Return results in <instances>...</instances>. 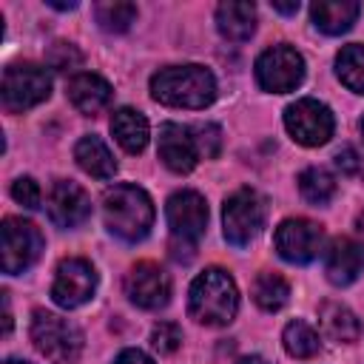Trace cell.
<instances>
[{
	"label": "cell",
	"instance_id": "1",
	"mask_svg": "<svg viewBox=\"0 0 364 364\" xmlns=\"http://www.w3.org/2000/svg\"><path fill=\"white\" fill-rule=\"evenodd\" d=\"M239 310V290L228 270L208 267L199 273L188 290V313L199 324L208 327H225L233 321Z\"/></svg>",
	"mask_w": 364,
	"mask_h": 364
},
{
	"label": "cell",
	"instance_id": "2",
	"mask_svg": "<svg viewBox=\"0 0 364 364\" xmlns=\"http://www.w3.org/2000/svg\"><path fill=\"white\" fill-rule=\"evenodd\" d=\"M151 97L171 108H205L216 97V80L205 65H168L151 77Z\"/></svg>",
	"mask_w": 364,
	"mask_h": 364
},
{
	"label": "cell",
	"instance_id": "3",
	"mask_svg": "<svg viewBox=\"0 0 364 364\" xmlns=\"http://www.w3.org/2000/svg\"><path fill=\"white\" fill-rule=\"evenodd\" d=\"M102 216L114 236L139 242L154 225V202L139 185H114L102 196Z\"/></svg>",
	"mask_w": 364,
	"mask_h": 364
},
{
	"label": "cell",
	"instance_id": "4",
	"mask_svg": "<svg viewBox=\"0 0 364 364\" xmlns=\"http://www.w3.org/2000/svg\"><path fill=\"white\" fill-rule=\"evenodd\" d=\"M31 341L51 364H77L82 353V333L63 316L48 310H34L31 316Z\"/></svg>",
	"mask_w": 364,
	"mask_h": 364
},
{
	"label": "cell",
	"instance_id": "5",
	"mask_svg": "<svg viewBox=\"0 0 364 364\" xmlns=\"http://www.w3.org/2000/svg\"><path fill=\"white\" fill-rule=\"evenodd\" d=\"M51 94V77L43 65L37 63H14L3 71V85H0V97H3V108L9 114H20L28 111L34 105H40L43 100H48Z\"/></svg>",
	"mask_w": 364,
	"mask_h": 364
},
{
	"label": "cell",
	"instance_id": "6",
	"mask_svg": "<svg viewBox=\"0 0 364 364\" xmlns=\"http://www.w3.org/2000/svg\"><path fill=\"white\" fill-rule=\"evenodd\" d=\"M264 216H267V205L264 199L253 191V188H239L225 199L222 208V228H225V239L236 247L250 245L262 228H264Z\"/></svg>",
	"mask_w": 364,
	"mask_h": 364
},
{
	"label": "cell",
	"instance_id": "7",
	"mask_svg": "<svg viewBox=\"0 0 364 364\" xmlns=\"http://www.w3.org/2000/svg\"><path fill=\"white\" fill-rule=\"evenodd\" d=\"M43 253V233L37 230L34 222L6 216L0 228V264L3 273L17 276L28 270Z\"/></svg>",
	"mask_w": 364,
	"mask_h": 364
},
{
	"label": "cell",
	"instance_id": "8",
	"mask_svg": "<svg viewBox=\"0 0 364 364\" xmlns=\"http://www.w3.org/2000/svg\"><path fill=\"white\" fill-rule=\"evenodd\" d=\"M256 80H259V85L264 91H273V94L293 91L304 80V60L287 43L270 46L256 60Z\"/></svg>",
	"mask_w": 364,
	"mask_h": 364
},
{
	"label": "cell",
	"instance_id": "9",
	"mask_svg": "<svg viewBox=\"0 0 364 364\" xmlns=\"http://www.w3.org/2000/svg\"><path fill=\"white\" fill-rule=\"evenodd\" d=\"M284 128L299 145L316 148V145H324L333 136L336 119H333V111L324 102H318L313 97H304V100H296L293 105L284 108Z\"/></svg>",
	"mask_w": 364,
	"mask_h": 364
},
{
	"label": "cell",
	"instance_id": "10",
	"mask_svg": "<svg viewBox=\"0 0 364 364\" xmlns=\"http://www.w3.org/2000/svg\"><path fill=\"white\" fill-rule=\"evenodd\" d=\"M273 245L279 250V256L284 262H293V264H307L313 262L321 247H324V230L321 225L310 222V219H284L279 228H276V236H273Z\"/></svg>",
	"mask_w": 364,
	"mask_h": 364
},
{
	"label": "cell",
	"instance_id": "11",
	"mask_svg": "<svg viewBox=\"0 0 364 364\" xmlns=\"http://www.w3.org/2000/svg\"><path fill=\"white\" fill-rule=\"evenodd\" d=\"M97 290V270L88 259H80V256H71V259H63L57 264V276H54V284H51V299L54 304L65 307V310H74L80 304H85Z\"/></svg>",
	"mask_w": 364,
	"mask_h": 364
},
{
	"label": "cell",
	"instance_id": "12",
	"mask_svg": "<svg viewBox=\"0 0 364 364\" xmlns=\"http://www.w3.org/2000/svg\"><path fill=\"white\" fill-rule=\"evenodd\" d=\"M165 216H168L173 242H182L191 247L208 228V202L196 191H176L165 205Z\"/></svg>",
	"mask_w": 364,
	"mask_h": 364
},
{
	"label": "cell",
	"instance_id": "13",
	"mask_svg": "<svg viewBox=\"0 0 364 364\" xmlns=\"http://www.w3.org/2000/svg\"><path fill=\"white\" fill-rule=\"evenodd\" d=\"M125 296L142 310H159L171 299V279L154 262H136L125 276Z\"/></svg>",
	"mask_w": 364,
	"mask_h": 364
},
{
	"label": "cell",
	"instance_id": "14",
	"mask_svg": "<svg viewBox=\"0 0 364 364\" xmlns=\"http://www.w3.org/2000/svg\"><path fill=\"white\" fill-rule=\"evenodd\" d=\"M48 219L57 228H77L91 216V196L71 179H60L48 191Z\"/></svg>",
	"mask_w": 364,
	"mask_h": 364
},
{
	"label": "cell",
	"instance_id": "15",
	"mask_svg": "<svg viewBox=\"0 0 364 364\" xmlns=\"http://www.w3.org/2000/svg\"><path fill=\"white\" fill-rule=\"evenodd\" d=\"M159 159L165 162V168H171L173 173H191L196 165V142L188 125L179 122H162L159 125Z\"/></svg>",
	"mask_w": 364,
	"mask_h": 364
},
{
	"label": "cell",
	"instance_id": "16",
	"mask_svg": "<svg viewBox=\"0 0 364 364\" xmlns=\"http://www.w3.org/2000/svg\"><path fill=\"white\" fill-rule=\"evenodd\" d=\"M361 270H364V253H361V247L353 239H347V236L333 239V245H330V250L324 256V273H327V279L336 287H344V284H353Z\"/></svg>",
	"mask_w": 364,
	"mask_h": 364
},
{
	"label": "cell",
	"instance_id": "17",
	"mask_svg": "<svg viewBox=\"0 0 364 364\" xmlns=\"http://www.w3.org/2000/svg\"><path fill=\"white\" fill-rule=\"evenodd\" d=\"M68 100H71V105L80 111V114H85V117H94V114H100L102 108H108V102H111V85H108V80H102L100 74H91V71H82V74H74L71 80H68Z\"/></svg>",
	"mask_w": 364,
	"mask_h": 364
},
{
	"label": "cell",
	"instance_id": "18",
	"mask_svg": "<svg viewBox=\"0 0 364 364\" xmlns=\"http://www.w3.org/2000/svg\"><path fill=\"white\" fill-rule=\"evenodd\" d=\"M216 28L222 37L233 40V43H245L250 40V34L256 31V6L253 3H219L216 6Z\"/></svg>",
	"mask_w": 364,
	"mask_h": 364
},
{
	"label": "cell",
	"instance_id": "19",
	"mask_svg": "<svg viewBox=\"0 0 364 364\" xmlns=\"http://www.w3.org/2000/svg\"><path fill=\"white\" fill-rule=\"evenodd\" d=\"M358 11L361 6L355 0H318L310 6V20L324 34H344L355 23Z\"/></svg>",
	"mask_w": 364,
	"mask_h": 364
},
{
	"label": "cell",
	"instance_id": "20",
	"mask_svg": "<svg viewBox=\"0 0 364 364\" xmlns=\"http://www.w3.org/2000/svg\"><path fill=\"white\" fill-rule=\"evenodd\" d=\"M111 134L128 154H142L148 145V119L136 108H119L111 117Z\"/></svg>",
	"mask_w": 364,
	"mask_h": 364
},
{
	"label": "cell",
	"instance_id": "21",
	"mask_svg": "<svg viewBox=\"0 0 364 364\" xmlns=\"http://www.w3.org/2000/svg\"><path fill=\"white\" fill-rule=\"evenodd\" d=\"M74 159L94 179H111L117 173V162H114L108 145L100 136H82L74 145Z\"/></svg>",
	"mask_w": 364,
	"mask_h": 364
},
{
	"label": "cell",
	"instance_id": "22",
	"mask_svg": "<svg viewBox=\"0 0 364 364\" xmlns=\"http://www.w3.org/2000/svg\"><path fill=\"white\" fill-rule=\"evenodd\" d=\"M318 321L333 341H355L358 338V318L353 316L350 307H344L338 301H324L318 307Z\"/></svg>",
	"mask_w": 364,
	"mask_h": 364
},
{
	"label": "cell",
	"instance_id": "23",
	"mask_svg": "<svg viewBox=\"0 0 364 364\" xmlns=\"http://www.w3.org/2000/svg\"><path fill=\"white\" fill-rule=\"evenodd\" d=\"M290 299V284L284 282V276L273 273V270H262L253 282V301L267 310V313H276L287 304Z\"/></svg>",
	"mask_w": 364,
	"mask_h": 364
},
{
	"label": "cell",
	"instance_id": "24",
	"mask_svg": "<svg viewBox=\"0 0 364 364\" xmlns=\"http://www.w3.org/2000/svg\"><path fill=\"white\" fill-rule=\"evenodd\" d=\"M336 74L350 91L364 94V46L361 43H350L336 54Z\"/></svg>",
	"mask_w": 364,
	"mask_h": 364
},
{
	"label": "cell",
	"instance_id": "25",
	"mask_svg": "<svg viewBox=\"0 0 364 364\" xmlns=\"http://www.w3.org/2000/svg\"><path fill=\"white\" fill-rule=\"evenodd\" d=\"M282 341H284V350H287L293 358H313V355L321 350L318 333H316L307 321H301V318H296V321H290V324L284 327Z\"/></svg>",
	"mask_w": 364,
	"mask_h": 364
},
{
	"label": "cell",
	"instance_id": "26",
	"mask_svg": "<svg viewBox=\"0 0 364 364\" xmlns=\"http://www.w3.org/2000/svg\"><path fill=\"white\" fill-rule=\"evenodd\" d=\"M299 191L310 205H327L336 196V179L324 168H307L299 173Z\"/></svg>",
	"mask_w": 364,
	"mask_h": 364
},
{
	"label": "cell",
	"instance_id": "27",
	"mask_svg": "<svg viewBox=\"0 0 364 364\" xmlns=\"http://www.w3.org/2000/svg\"><path fill=\"white\" fill-rule=\"evenodd\" d=\"M94 17H97L100 28L119 34V31H128L131 23L136 20V6L122 3V0H102L94 6Z\"/></svg>",
	"mask_w": 364,
	"mask_h": 364
},
{
	"label": "cell",
	"instance_id": "28",
	"mask_svg": "<svg viewBox=\"0 0 364 364\" xmlns=\"http://www.w3.org/2000/svg\"><path fill=\"white\" fill-rule=\"evenodd\" d=\"M179 344H182V330H179L173 321H159V324H154V330H151V347H154L159 355L176 353Z\"/></svg>",
	"mask_w": 364,
	"mask_h": 364
},
{
	"label": "cell",
	"instance_id": "29",
	"mask_svg": "<svg viewBox=\"0 0 364 364\" xmlns=\"http://www.w3.org/2000/svg\"><path fill=\"white\" fill-rule=\"evenodd\" d=\"M191 134H193L196 151H199L205 159H213V156L219 154V148H222V131H219V125H213V122H199V125L191 128Z\"/></svg>",
	"mask_w": 364,
	"mask_h": 364
},
{
	"label": "cell",
	"instance_id": "30",
	"mask_svg": "<svg viewBox=\"0 0 364 364\" xmlns=\"http://www.w3.org/2000/svg\"><path fill=\"white\" fill-rule=\"evenodd\" d=\"M48 65L51 68H57V71H68V68H77L80 63H82V54L77 51V46H71V43H54L51 48H48Z\"/></svg>",
	"mask_w": 364,
	"mask_h": 364
},
{
	"label": "cell",
	"instance_id": "31",
	"mask_svg": "<svg viewBox=\"0 0 364 364\" xmlns=\"http://www.w3.org/2000/svg\"><path fill=\"white\" fill-rule=\"evenodd\" d=\"M11 196H14V202H20V205L28 208V210L40 208V185H37L31 176H20V179H14V185H11Z\"/></svg>",
	"mask_w": 364,
	"mask_h": 364
},
{
	"label": "cell",
	"instance_id": "32",
	"mask_svg": "<svg viewBox=\"0 0 364 364\" xmlns=\"http://www.w3.org/2000/svg\"><path fill=\"white\" fill-rule=\"evenodd\" d=\"M336 168L344 176H364V156L353 145H344L336 151Z\"/></svg>",
	"mask_w": 364,
	"mask_h": 364
},
{
	"label": "cell",
	"instance_id": "33",
	"mask_svg": "<svg viewBox=\"0 0 364 364\" xmlns=\"http://www.w3.org/2000/svg\"><path fill=\"white\" fill-rule=\"evenodd\" d=\"M114 364H154V361H151L142 350H134V347H131V350H122V353L114 358Z\"/></svg>",
	"mask_w": 364,
	"mask_h": 364
},
{
	"label": "cell",
	"instance_id": "34",
	"mask_svg": "<svg viewBox=\"0 0 364 364\" xmlns=\"http://www.w3.org/2000/svg\"><path fill=\"white\" fill-rule=\"evenodd\" d=\"M273 9L282 11V14H296V11H299V3H296V0H293V3H279V0H273Z\"/></svg>",
	"mask_w": 364,
	"mask_h": 364
},
{
	"label": "cell",
	"instance_id": "35",
	"mask_svg": "<svg viewBox=\"0 0 364 364\" xmlns=\"http://www.w3.org/2000/svg\"><path fill=\"white\" fill-rule=\"evenodd\" d=\"M236 364H267V361L259 358V355H247V358H242V361H236Z\"/></svg>",
	"mask_w": 364,
	"mask_h": 364
},
{
	"label": "cell",
	"instance_id": "36",
	"mask_svg": "<svg viewBox=\"0 0 364 364\" xmlns=\"http://www.w3.org/2000/svg\"><path fill=\"white\" fill-rule=\"evenodd\" d=\"M355 225H358V236H361V242H364V210L358 213V222H355Z\"/></svg>",
	"mask_w": 364,
	"mask_h": 364
},
{
	"label": "cell",
	"instance_id": "37",
	"mask_svg": "<svg viewBox=\"0 0 364 364\" xmlns=\"http://www.w3.org/2000/svg\"><path fill=\"white\" fill-rule=\"evenodd\" d=\"M3 364H28V361H17V358H9V361H3Z\"/></svg>",
	"mask_w": 364,
	"mask_h": 364
},
{
	"label": "cell",
	"instance_id": "38",
	"mask_svg": "<svg viewBox=\"0 0 364 364\" xmlns=\"http://www.w3.org/2000/svg\"><path fill=\"white\" fill-rule=\"evenodd\" d=\"M361 134H364V119H361Z\"/></svg>",
	"mask_w": 364,
	"mask_h": 364
}]
</instances>
